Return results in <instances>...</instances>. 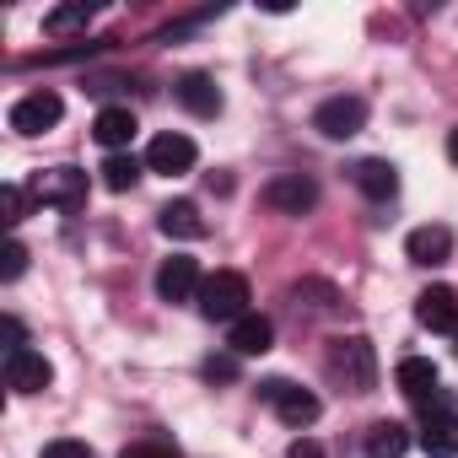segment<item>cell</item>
Here are the masks:
<instances>
[{"instance_id": "1", "label": "cell", "mask_w": 458, "mask_h": 458, "mask_svg": "<svg viewBox=\"0 0 458 458\" xmlns=\"http://www.w3.org/2000/svg\"><path fill=\"white\" fill-rule=\"evenodd\" d=\"M329 377L345 383L351 394H372L377 388V351H372V340H361V335L335 340L329 345Z\"/></svg>"}, {"instance_id": "2", "label": "cell", "mask_w": 458, "mask_h": 458, "mask_svg": "<svg viewBox=\"0 0 458 458\" xmlns=\"http://www.w3.org/2000/svg\"><path fill=\"white\" fill-rule=\"evenodd\" d=\"M194 302H199V313L210 324H238L249 313V281L238 270H216V276H205V286H199Z\"/></svg>"}, {"instance_id": "3", "label": "cell", "mask_w": 458, "mask_h": 458, "mask_svg": "<svg viewBox=\"0 0 458 458\" xmlns=\"http://www.w3.org/2000/svg\"><path fill=\"white\" fill-rule=\"evenodd\" d=\"M259 399L292 426V431H302V426H313L318 420V394H308V388H297L292 377H270V383H259Z\"/></svg>"}, {"instance_id": "4", "label": "cell", "mask_w": 458, "mask_h": 458, "mask_svg": "<svg viewBox=\"0 0 458 458\" xmlns=\"http://www.w3.org/2000/svg\"><path fill=\"white\" fill-rule=\"evenodd\" d=\"M28 194H33L38 205H60V210H76V205L87 199V173H81V167H44V173H33Z\"/></svg>"}, {"instance_id": "5", "label": "cell", "mask_w": 458, "mask_h": 458, "mask_svg": "<svg viewBox=\"0 0 458 458\" xmlns=\"http://www.w3.org/2000/svg\"><path fill=\"white\" fill-rule=\"evenodd\" d=\"M361 124H367V103L361 98H329V103L313 108V130L329 135V140H351V135H361Z\"/></svg>"}, {"instance_id": "6", "label": "cell", "mask_w": 458, "mask_h": 458, "mask_svg": "<svg viewBox=\"0 0 458 458\" xmlns=\"http://www.w3.org/2000/svg\"><path fill=\"white\" fill-rule=\"evenodd\" d=\"M199 162V146L189 140V135H178V130H162V135H151V146H146V173H189Z\"/></svg>"}, {"instance_id": "7", "label": "cell", "mask_w": 458, "mask_h": 458, "mask_svg": "<svg viewBox=\"0 0 458 458\" xmlns=\"http://www.w3.org/2000/svg\"><path fill=\"white\" fill-rule=\"evenodd\" d=\"M420 453L426 458H458V410L447 399H437L420 420Z\"/></svg>"}, {"instance_id": "8", "label": "cell", "mask_w": 458, "mask_h": 458, "mask_svg": "<svg viewBox=\"0 0 458 458\" xmlns=\"http://www.w3.org/2000/svg\"><path fill=\"white\" fill-rule=\"evenodd\" d=\"M265 205L281 210V216H302V210L318 205V183L308 173H281V178L265 183Z\"/></svg>"}, {"instance_id": "9", "label": "cell", "mask_w": 458, "mask_h": 458, "mask_svg": "<svg viewBox=\"0 0 458 458\" xmlns=\"http://www.w3.org/2000/svg\"><path fill=\"white\" fill-rule=\"evenodd\" d=\"M49 383H55V367H49L44 351L22 345V351L6 356V388H12V394H44Z\"/></svg>"}, {"instance_id": "10", "label": "cell", "mask_w": 458, "mask_h": 458, "mask_svg": "<svg viewBox=\"0 0 458 458\" xmlns=\"http://www.w3.org/2000/svg\"><path fill=\"white\" fill-rule=\"evenodd\" d=\"M60 114H65L60 92H28L22 103H12V130L17 135H44V130L60 124Z\"/></svg>"}, {"instance_id": "11", "label": "cell", "mask_w": 458, "mask_h": 458, "mask_svg": "<svg viewBox=\"0 0 458 458\" xmlns=\"http://www.w3.org/2000/svg\"><path fill=\"white\" fill-rule=\"evenodd\" d=\"M199 286H205L199 259H189V254L162 259V270H157V297L162 302H189V297H199Z\"/></svg>"}, {"instance_id": "12", "label": "cell", "mask_w": 458, "mask_h": 458, "mask_svg": "<svg viewBox=\"0 0 458 458\" xmlns=\"http://www.w3.org/2000/svg\"><path fill=\"white\" fill-rule=\"evenodd\" d=\"M415 318L431 329V335H458V292L453 286H431L415 297Z\"/></svg>"}, {"instance_id": "13", "label": "cell", "mask_w": 458, "mask_h": 458, "mask_svg": "<svg viewBox=\"0 0 458 458\" xmlns=\"http://www.w3.org/2000/svg\"><path fill=\"white\" fill-rule=\"evenodd\" d=\"M276 345V324L265 313H243L238 324H226V351L233 356H265Z\"/></svg>"}, {"instance_id": "14", "label": "cell", "mask_w": 458, "mask_h": 458, "mask_svg": "<svg viewBox=\"0 0 458 458\" xmlns=\"http://www.w3.org/2000/svg\"><path fill=\"white\" fill-rule=\"evenodd\" d=\"M394 383H399L404 399H415V404H426V410L442 399V394H437V367H431L426 356H404V361L394 367Z\"/></svg>"}, {"instance_id": "15", "label": "cell", "mask_w": 458, "mask_h": 458, "mask_svg": "<svg viewBox=\"0 0 458 458\" xmlns=\"http://www.w3.org/2000/svg\"><path fill=\"white\" fill-rule=\"evenodd\" d=\"M404 254L415 259V265H447V254H453V233H447V226L442 221H431V226H415V233L404 238Z\"/></svg>"}, {"instance_id": "16", "label": "cell", "mask_w": 458, "mask_h": 458, "mask_svg": "<svg viewBox=\"0 0 458 458\" xmlns=\"http://www.w3.org/2000/svg\"><path fill=\"white\" fill-rule=\"evenodd\" d=\"M178 103H183L194 119H216V114H221V87H216L205 71H189V76L178 81Z\"/></svg>"}, {"instance_id": "17", "label": "cell", "mask_w": 458, "mask_h": 458, "mask_svg": "<svg viewBox=\"0 0 458 458\" xmlns=\"http://www.w3.org/2000/svg\"><path fill=\"white\" fill-rule=\"evenodd\" d=\"M356 189L367 194V199H394L399 194V167L394 162H383V157H367V162H356Z\"/></svg>"}, {"instance_id": "18", "label": "cell", "mask_w": 458, "mask_h": 458, "mask_svg": "<svg viewBox=\"0 0 458 458\" xmlns=\"http://www.w3.org/2000/svg\"><path fill=\"white\" fill-rule=\"evenodd\" d=\"M135 130H140V124H135L130 108H103V114L92 119V135H98V146H108V157L124 151V146L135 140Z\"/></svg>"}, {"instance_id": "19", "label": "cell", "mask_w": 458, "mask_h": 458, "mask_svg": "<svg viewBox=\"0 0 458 458\" xmlns=\"http://www.w3.org/2000/svg\"><path fill=\"white\" fill-rule=\"evenodd\" d=\"M162 233H167V238H183V243L205 238V216H199V205H194V199H173V205L162 210Z\"/></svg>"}, {"instance_id": "20", "label": "cell", "mask_w": 458, "mask_h": 458, "mask_svg": "<svg viewBox=\"0 0 458 458\" xmlns=\"http://www.w3.org/2000/svg\"><path fill=\"white\" fill-rule=\"evenodd\" d=\"M404 447H410V431L399 420H377L367 431V458H404Z\"/></svg>"}, {"instance_id": "21", "label": "cell", "mask_w": 458, "mask_h": 458, "mask_svg": "<svg viewBox=\"0 0 458 458\" xmlns=\"http://www.w3.org/2000/svg\"><path fill=\"white\" fill-rule=\"evenodd\" d=\"M98 173H103V183H108L114 194H124V189H135V183H140L146 162H140V157H130V151H114V157H108Z\"/></svg>"}, {"instance_id": "22", "label": "cell", "mask_w": 458, "mask_h": 458, "mask_svg": "<svg viewBox=\"0 0 458 458\" xmlns=\"http://www.w3.org/2000/svg\"><path fill=\"white\" fill-rule=\"evenodd\" d=\"M87 22H92V6H87V0H76V6H55L44 17V33L49 38H65V33H81Z\"/></svg>"}, {"instance_id": "23", "label": "cell", "mask_w": 458, "mask_h": 458, "mask_svg": "<svg viewBox=\"0 0 458 458\" xmlns=\"http://www.w3.org/2000/svg\"><path fill=\"white\" fill-rule=\"evenodd\" d=\"M238 361H243V356L221 351V356H205V367H199V372H205V383H233V377H238Z\"/></svg>"}, {"instance_id": "24", "label": "cell", "mask_w": 458, "mask_h": 458, "mask_svg": "<svg viewBox=\"0 0 458 458\" xmlns=\"http://www.w3.org/2000/svg\"><path fill=\"white\" fill-rule=\"evenodd\" d=\"M0 216H6V226H17V221L28 216V194H22L17 183H6V189H0Z\"/></svg>"}, {"instance_id": "25", "label": "cell", "mask_w": 458, "mask_h": 458, "mask_svg": "<svg viewBox=\"0 0 458 458\" xmlns=\"http://www.w3.org/2000/svg\"><path fill=\"white\" fill-rule=\"evenodd\" d=\"M119 458H183V453H178L173 442H157V437H151V442H130Z\"/></svg>"}, {"instance_id": "26", "label": "cell", "mask_w": 458, "mask_h": 458, "mask_svg": "<svg viewBox=\"0 0 458 458\" xmlns=\"http://www.w3.org/2000/svg\"><path fill=\"white\" fill-rule=\"evenodd\" d=\"M44 458H92V447H87V442H76V437H60V442H49V447H44Z\"/></svg>"}, {"instance_id": "27", "label": "cell", "mask_w": 458, "mask_h": 458, "mask_svg": "<svg viewBox=\"0 0 458 458\" xmlns=\"http://www.w3.org/2000/svg\"><path fill=\"white\" fill-rule=\"evenodd\" d=\"M28 270V249L22 243H6V265H0V281H17Z\"/></svg>"}, {"instance_id": "28", "label": "cell", "mask_w": 458, "mask_h": 458, "mask_svg": "<svg viewBox=\"0 0 458 458\" xmlns=\"http://www.w3.org/2000/svg\"><path fill=\"white\" fill-rule=\"evenodd\" d=\"M286 458H329V453H324V442H313V437H297Z\"/></svg>"}, {"instance_id": "29", "label": "cell", "mask_w": 458, "mask_h": 458, "mask_svg": "<svg viewBox=\"0 0 458 458\" xmlns=\"http://www.w3.org/2000/svg\"><path fill=\"white\" fill-rule=\"evenodd\" d=\"M447 157H453V162H458V130H453V135H447Z\"/></svg>"}, {"instance_id": "30", "label": "cell", "mask_w": 458, "mask_h": 458, "mask_svg": "<svg viewBox=\"0 0 458 458\" xmlns=\"http://www.w3.org/2000/svg\"><path fill=\"white\" fill-rule=\"evenodd\" d=\"M453 351H458V335H453Z\"/></svg>"}]
</instances>
